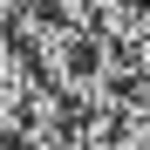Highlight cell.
Listing matches in <instances>:
<instances>
[{
  "instance_id": "3957f363",
  "label": "cell",
  "mask_w": 150,
  "mask_h": 150,
  "mask_svg": "<svg viewBox=\"0 0 150 150\" xmlns=\"http://www.w3.org/2000/svg\"><path fill=\"white\" fill-rule=\"evenodd\" d=\"M48 7H55L62 21H96V7H103V0H48Z\"/></svg>"
},
{
  "instance_id": "6da1fadb",
  "label": "cell",
  "mask_w": 150,
  "mask_h": 150,
  "mask_svg": "<svg viewBox=\"0 0 150 150\" xmlns=\"http://www.w3.org/2000/svg\"><path fill=\"white\" fill-rule=\"evenodd\" d=\"M89 28L103 34V41L116 48L123 62H130L137 48L150 41V0H103V7H96V21H89Z\"/></svg>"
},
{
  "instance_id": "277c9868",
  "label": "cell",
  "mask_w": 150,
  "mask_h": 150,
  "mask_svg": "<svg viewBox=\"0 0 150 150\" xmlns=\"http://www.w3.org/2000/svg\"><path fill=\"white\" fill-rule=\"evenodd\" d=\"M0 150H21V143H14V137H7V130H0Z\"/></svg>"
},
{
  "instance_id": "7a4b0ae2",
  "label": "cell",
  "mask_w": 150,
  "mask_h": 150,
  "mask_svg": "<svg viewBox=\"0 0 150 150\" xmlns=\"http://www.w3.org/2000/svg\"><path fill=\"white\" fill-rule=\"evenodd\" d=\"M109 150H150V82H137V75L109 103Z\"/></svg>"
}]
</instances>
